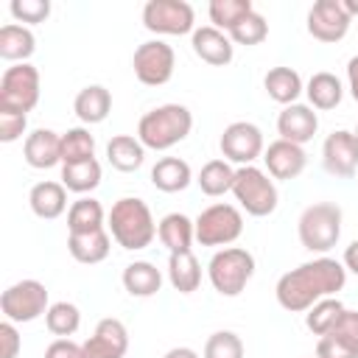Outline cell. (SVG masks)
I'll return each instance as SVG.
<instances>
[{"mask_svg":"<svg viewBox=\"0 0 358 358\" xmlns=\"http://www.w3.org/2000/svg\"><path fill=\"white\" fill-rule=\"evenodd\" d=\"M327 336H336L338 341H344V344L358 350V310H347L344 308V313L338 316V322L333 324V330Z\"/></svg>","mask_w":358,"mask_h":358,"instance_id":"41","label":"cell"},{"mask_svg":"<svg viewBox=\"0 0 358 358\" xmlns=\"http://www.w3.org/2000/svg\"><path fill=\"white\" fill-rule=\"evenodd\" d=\"M263 87H266L268 98L277 101V103H282V106L296 103V98L305 92L299 73L291 70V67H271V70L263 76Z\"/></svg>","mask_w":358,"mask_h":358,"instance_id":"27","label":"cell"},{"mask_svg":"<svg viewBox=\"0 0 358 358\" xmlns=\"http://www.w3.org/2000/svg\"><path fill=\"white\" fill-rule=\"evenodd\" d=\"M190 45H193V53L201 62L213 64V67H227L232 62V56H235V45H232L229 34H224V31H218L213 25L196 28L193 36H190Z\"/></svg>","mask_w":358,"mask_h":358,"instance_id":"18","label":"cell"},{"mask_svg":"<svg viewBox=\"0 0 358 358\" xmlns=\"http://www.w3.org/2000/svg\"><path fill=\"white\" fill-rule=\"evenodd\" d=\"M45 358H84L81 344H76L73 338H56L48 344Z\"/></svg>","mask_w":358,"mask_h":358,"instance_id":"45","label":"cell"},{"mask_svg":"<svg viewBox=\"0 0 358 358\" xmlns=\"http://www.w3.org/2000/svg\"><path fill=\"white\" fill-rule=\"evenodd\" d=\"M322 165L336 179H350L358 171V137L355 131L336 129L322 145Z\"/></svg>","mask_w":358,"mask_h":358,"instance_id":"14","label":"cell"},{"mask_svg":"<svg viewBox=\"0 0 358 358\" xmlns=\"http://www.w3.org/2000/svg\"><path fill=\"white\" fill-rule=\"evenodd\" d=\"M277 131H280V140L305 145L319 131V117H316L313 106L291 103V106H282V112L277 115Z\"/></svg>","mask_w":358,"mask_h":358,"instance_id":"17","label":"cell"},{"mask_svg":"<svg viewBox=\"0 0 358 358\" xmlns=\"http://www.w3.org/2000/svg\"><path fill=\"white\" fill-rule=\"evenodd\" d=\"M45 324L53 336L59 338H70L78 327H81V310L73 302H53L45 313Z\"/></svg>","mask_w":358,"mask_h":358,"instance_id":"37","label":"cell"},{"mask_svg":"<svg viewBox=\"0 0 358 358\" xmlns=\"http://www.w3.org/2000/svg\"><path fill=\"white\" fill-rule=\"evenodd\" d=\"M207 11H210V22H213V28L229 34V31H232L246 14H252L255 8H252L249 0H213Z\"/></svg>","mask_w":358,"mask_h":358,"instance_id":"35","label":"cell"},{"mask_svg":"<svg viewBox=\"0 0 358 358\" xmlns=\"http://www.w3.org/2000/svg\"><path fill=\"white\" fill-rule=\"evenodd\" d=\"M50 308L48 302V288L39 280H20L14 285H8L0 296V310L8 322L22 324V322H34L39 316H45Z\"/></svg>","mask_w":358,"mask_h":358,"instance_id":"9","label":"cell"},{"mask_svg":"<svg viewBox=\"0 0 358 358\" xmlns=\"http://www.w3.org/2000/svg\"><path fill=\"white\" fill-rule=\"evenodd\" d=\"M266 36H268V22H266V17L257 14V11L246 14V17L229 31V39H232L235 45H246V48L260 45Z\"/></svg>","mask_w":358,"mask_h":358,"instance_id":"38","label":"cell"},{"mask_svg":"<svg viewBox=\"0 0 358 358\" xmlns=\"http://www.w3.org/2000/svg\"><path fill=\"white\" fill-rule=\"evenodd\" d=\"M193 182V171L179 157H162L151 168V185L162 193H179Z\"/></svg>","mask_w":358,"mask_h":358,"instance_id":"25","label":"cell"},{"mask_svg":"<svg viewBox=\"0 0 358 358\" xmlns=\"http://www.w3.org/2000/svg\"><path fill=\"white\" fill-rule=\"evenodd\" d=\"M255 274V257L243 246H224L207 263V277L221 296H238Z\"/></svg>","mask_w":358,"mask_h":358,"instance_id":"5","label":"cell"},{"mask_svg":"<svg viewBox=\"0 0 358 358\" xmlns=\"http://www.w3.org/2000/svg\"><path fill=\"white\" fill-rule=\"evenodd\" d=\"M313 358H316V355H313Z\"/></svg>","mask_w":358,"mask_h":358,"instance_id":"51","label":"cell"},{"mask_svg":"<svg viewBox=\"0 0 358 358\" xmlns=\"http://www.w3.org/2000/svg\"><path fill=\"white\" fill-rule=\"evenodd\" d=\"M92 157H95V137L90 134V129L76 126L62 134V165L92 159Z\"/></svg>","mask_w":358,"mask_h":358,"instance_id":"36","label":"cell"},{"mask_svg":"<svg viewBox=\"0 0 358 358\" xmlns=\"http://www.w3.org/2000/svg\"><path fill=\"white\" fill-rule=\"evenodd\" d=\"M34 50H36V36L28 25L8 22V25L0 28V59L22 64V62L31 59Z\"/></svg>","mask_w":358,"mask_h":358,"instance_id":"23","label":"cell"},{"mask_svg":"<svg viewBox=\"0 0 358 358\" xmlns=\"http://www.w3.org/2000/svg\"><path fill=\"white\" fill-rule=\"evenodd\" d=\"M62 185L73 193H90L101 185V165L98 159H81V162H67L62 165Z\"/></svg>","mask_w":358,"mask_h":358,"instance_id":"33","label":"cell"},{"mask_svg":"<svg viewBox=\"0 0 358 358\" xmlns=\"http://www.w3.org/2000/svg\"><path fill=\"white\" fill-rule=\"evenodd\" d=\"M341 3H344V8H347V14H350V17H355V14H358V0H341Z\"/></svg>","mask_w":358,"mask_h":358,"instance_id":"49","label":"cell"},{"mask_svg":"<svg viewBox=\"0 0 358 358\" xmlns=\"http://www.w3.org/2000/svg\"><path fill=\"white\" fill-rule=\"evenodd\" d=\"M8 11L17 22H28V25H36V22H45L48 14H50V3L48 0H11L8 3Z\"/></svg>","mask_w":358,"mask_h":358,"instance_id":"40","label":"cell"},{"mask_svg":"<svg viewBox=\"0 0 358 358\" xmlns=\"http://www.w3.org/2000/svg\"><path fill=\"white\" fill-rule=\"evenodd\" d=\"M109 249H112V238H109L106 229L67 235V252L73 255V260H78L84 266H95V263L106 260L109 257Z\"/></svg>","mask_w":358,"mask_h":358,"instance_id":"21","label":"cell"},{"mask_svg":"<svg viewBox=\"0 0 358 358\" xmlns=\"http://www.w3.org/2000/svg\"><path fill=\"white\" fill-rule=\"evenodd\" d=\"M263 162H266V171L271 179H296L305 165H308V154L302 145L296 143H288V140H274L268 143V148L263 151Z\"/></svg>","mask_w":358,"mask_h":358,"instance_id":"16","label":"cell"},{"mask_svg":"<svg viewBox=\"0 0 358 358\" xmlns=\"http://www.w3.org/2000/svg\"><path fill=\"white\" fill-rule=\"evenodd\" d=\"M25 126H28V115L0 109V140H3V143L20 140V137L25 134Z\"/></svg>","mask_w":358,"mask_h":358,"instance_id":"42","label":"cell"},{"mask_svg":"<svg viewBox=\"0 0 358 358\" xmlns=\"http://www.w3.org/2000/svg\"><path fill=\"white\" fill-rule=\"evenodd\" d=\"M196 185L201 187L204 196H213V199L224 196L235 185V171H232V165L227 159H210V162L201 165V171L196 176Z\"/></svg>","mask_w":358,"mask_h":358,"instance_id":"32","label":"cell"},{"mask_svg":"<svg viewBox=\"0 0 358 358\" xmlns=\"http://www.w3.org/2000/svg\"><path fill=\"white\" fill-rule=\"evenodd\" d=\"M193 129V115L182 103H162L145 112L137 123V140L151 151H168Z\"/></svg>","mask_w":358,"mask_h":358,"instance_id":"3","label":"cell"},{"mask_svg":"<svg viewBox=\"0 0 358 358\" xmlns=\"http://www.w3.org/2000/svg\"><path fill=\"white\" fill-rule=\"evenodd\" d=\"M218 148H221V157L227 162H235V165H252L257 157H263L266 151V143H263V131L249 123V120H235L224 129L221 140H218Z\"/></svg>","mask_w":358,"mask_h":358,"instance_id":"12","label":"cell"},{"mask_svg":"<svg viewBox=\"0 0 358 358\" xmlns=\"http://www.w3.org/2000/svg\"><path fill=\"white\" fill-rule=\"evenodd\" d=\"M157 238L168 252H185L196 241V224L185 213H168L157 224Z\"/></svg>","mask_w":358,"mask_h":358,"instance_id":"26","label":"cell"},{"mask_svg":"<svg viewBox=\"0 0 358 358\" xmlns=\"http://www.w3.org/2000/svg\"><path fill=\"white\" fill-rule=\"evenodd\" d=\"M232 196L241 204V210H246V215H255V218L271 215L280 201L274 179H268V173L260 171L257 165H243L235 171Z\"/></svg>","mask_w":358,"mask_h":358,"instance_id":"6","label":"cell"},{"mask_svg":"<svg viewBox=\"0 0 358 358\" xmlns=\"http://www.w3.org/2000/svg\"><path fill=\"white\" fill-rule=\"evenodd\" d=\"M196 14L193 6L185 0H148L143 6V25L151 34H165V36H182L193 34Z\"/></svg>","mask_w":358,"mask_h":358,"instance_id":"10","label":"cell"},{"mask_svg":"<svg viewBox=\"0 0 358 358\" xmlns=\"http://www.w3.org/2000/svg\"><path fill=\"white\" fill-rule=\"evenodd\" d=\"M204 358H243V341L232 330H215L204 344Z\"/></svg>","mask_w":358,"mask_h":358,"instance_id":"39","label":"cell"},{"mask_svg":"<svg viewBox=\"0 0 358 358\" xmlns=\"http://www.w3.org/2000/svg\"><path fill=\"white\" fill-rule=\"evenodd\" d=\"M73 112L87 126L103 123L109 117V112H112V95H109V90L103 84H90V87L78 90V95L73 101Z\"/></svg>","mask_w":358,"mask_h":358,"instance_id":"20","label":"cell"},{"mask_svg":"<svg viewBox=\"0 0 358 358\" xmlns=\"http://www.w3.org/2000/svg\"><path fill=\"white\" fill-rule=\"evenodd\" d=\"M341 263H344V268H347V271L358 274V238L344 249V260H341Z\"/></svg>","mask_w":358,"mask_h":358,"instance_id":"47","label":"cell"},{"mask_svg":"<svg viewBox=\"0 0 358 358\" xmlns=\"http://www.w3.org/2000/svg\"><path fill=\"white\" fill-rule=\"evenodd\" d=\"M28 204L36 218L53 221L67 210V187L62 182H36L28 193Z\"/></svg>","mask_w":358,"mask_h":358,"instance_id":"22","label":"cell"},{"mask_svg":"<svg viewBox=\"0 0 358 358\" xmlns=\"http://www.w3.org/2000/svg\"><path fill=\"white\" fill-rule=\"evenodd\" d=\"M84 358H123L129 352V330L120 319L109 316L95 324V333L81 344Z\"/></svg>","mask_w":358,"mask_h":358,"instance_id":"15","label":"cell"},{"mask_svg":"<svg viewBox=\"0 0 358 358\" xmlns=\"http://www.w3.org/2000/svg\"><path fill=\"white\" fill-rule=\"evenodd\" d=\"M316 358H358V350L338 341L336 336H322L316 344Z\"/></svg>","mask_w":358,"mask_h":358,"instance_id":"43","label":"cell"},{"mask_svg":"<svg viewBox=\"0 0 358 358\" xmlns=\"http://www.w3.org/2000/svg\"><path fill=\"white\" fill-rule=\"evenodd\" d=\"M344 282H347L344 263L322 255L316 260H308V263L285 271L277 280L274 294H277V302H280L282 310H288V313H305L319 299L333 296L336 291H341Z\"/></svg>","mask_w":358,"mask_h":358,"instance_id":"1","label":"cell"},{"mask_svg":"<svg viewBox=\"0 0 358 358\" xmlns=\"http://www.w3.org/2000/svg\"><path fill=\"white\" fill-rule=\"evenodd\" d=\"M106 227H109L112 241L129 252L145 249L157 238V224H154L148 204L134 196H123L112 204L106 215Z\"/></svg>","mask_w":358,"mask_h":358,"instance_id":"2","label":"cell"},{"mask_svg":"<svg viewBox=\"0 0 358 358\" xmlns=\"http://www.w3.org/2000/svg\"><path fill=\"white\" fill-rule=\"evenodd\" d=\"M347 87H350V95L358 101V56L347 62Z\"/></svg>","mask_w":358,"mask_h":358,"instance_id":"46","label":"cell"},{"mask_svg":"<svg viewBox=\"0 0 358 358\" xmlns=\"http://www.w3.org/2000/svg\"><path fill=\"white\" fill-rule=\"evenodd\" d=\"M103 221H106V213H103L101 201L92 199V196L76 199V201L70 204V210H67V229H70V235L103 229Z\"/></svg>","mask_w":358,"mask_h":358,"instance_id":"31","label":"cell"},{"mask_svg":"<svg viewBox=\"0 0 358 358\" xmlns=\"http://www.w3.org/2000/svg\"><path fill=\"white\" fill-rule=\"evenodd\" d=\"M0 344H3V352H0V358H17V352H20V347H22V341H20V333H17L14 322H8V319L0 324Z\"/></svg>","mask_w":358,"mask_h":358,"instance_id":"44","label":"cell"},{"mask_svg":"<svg viewBox=\"0 0 358 358\" xmlns=\"http://www.w3.org/2000/svg\"><path fill=\"white\" fill-rule=\"evenodd\" d=\"M193 224L201 246H229L243 232V213L235 204H210L196 215Z\"/></svg>","mask_w":358,"mask_h":358,"instance_id":"7","label":"cell"},{"mask_svg":"<svg viewBox=\"0 0 358 358\" xmlns=\"http://www.w3.org/2000/svg\"><path fill=\"white\" fill-rule=\"evenodd\" d=\"M344 313V305H341V299L338 296H324V299H319L313 308H308L305 310V324H308V330L313 333V336H327L330 330H333V324L338 322V316Z\"/></svg>","mask_w":358,"mask_h":358,"instance_id":"34","label":"cell"},{"mask_svg":"<svg viewBox=\"0 0 358 358\" xmlns=\"http://www.w3.org/2000/svg\"><path fill=\"white\" fill-rule=\"evenodd\" d=\"M22 157L31 168L48 171L62 162V134L53 129H34L22 143Z\"/></svg>","mask_w":358,"mask_h":358,"instance_id":"19","label":"cell"},{"mask_svg":"<svg viewBox=\"0 0 358 358\" xmlns=\"http://www.w3.org/2000/svg\"><path fill=\"white\" fill-rule=\"evenodd\" d=\"M341 218H344L341 207L333 201H316V204L305 207L299 215V224H296L299 243L316 255L330 252L341 238Z\"/></svg>","mask_w":358,"mask_h":358,"instance_id":"4","label":"cell"},{"mask_svg":"<svg viewBox=\"0 0 358 358\" xmlns=\"http://www.w3.org/2000/svg\"><path fill=\"white\" fill-rule=\"evenodd\" d=\"M123 288L140 299L154 296L162 288V271L148 260H134L123 268Z\"/></svg>","mask_w":358,"mask_h":358,"instance_id":"29","label":"cell"},{"mask_svg":"<svg viewBox=\"0 0 358 358\" xmlns=\"http://www.w3.org/2000/svg\"><path fill=\"white\" fill-rule=\"evenodd\" d=\"M131 67L140 84L145 87H162L171 81L173 67H176V53L168 42L162 39H148L143 42L134 56H131Z\"/></svg>","mask_w":358,"mask_h":358,"instance_id":"11","label":"cell"},{"mask_svg":"<svg viewBox=\"0 0 358 358\" xmlns=\"http://www.w3.org/2000/svg\"><path fill=\"white\" fill-rule=\"evenodd\" d=\"M352 17L347 14L341 0H316L308 11V34L324 45L341 42L350 31Z\"/></svg>","mask_w":358,"mask_h":358,"instance_id":"13","label":"cell"},{"mask_svg":"<svg viewBox=\"0 0 358 358\" xmlns=\"http://www.w3.org/2000/svg\"><path fill=\"white\" fill-rule=\"evenodd\" d=\"M106 159L115 171L131 173L145 162V145L131 134H115L106 143Z\"/></svg>","mask_w":358,"mask_h":358,"instance_id":"24","label":"cell"},{"mask_svg":"<svg viewBox=\"0 0 358 358\" xmlns=\"http://www.w3.org/2000/svg\"><path fill=\"white\" fill-rule=\"evenodd\" d=\"M168 280L173 285V291L179 294H193L201 282V266L196 260V255L190 249L185 252H171L168 257Z\"/></svg>","mask_w":358,"mask_h":358,"instance_id":"28","label":"cell"},{"mask_svg":"<svg viewBox=\"0 0 358 358\" xmlns=\"http://www.w3.org/2000/svg\"><path fill=\"white\" fill-rule=\"evenodd\" d=\"M162 358H199V352L190 350V347H173V350H168Z\"/></svg>","mask_w":358,"mask_h":358,"instance_id":"48","label":"cell"},{"mask_svg":"<svg viewBox=\"0 0 358 358\" xmlns=\"http://www.w3.org/2000/svg\"><path fill=\"white\" fill-rule=\"evenodd\" d=\"M305 95H308V101H310L313 109L327 112V109H336V106L341 103L344 87H341L338 76H333V73H327V70H319V73L310 76V81H308V87H305Z\"/></svg>","mask_w":358,"mask_h":358,"instance_id":"30","label":"cell"},{"mask_svg":"<svg viewBox=\"0 0 358 358\" xmlns=\"http://www.w3.org/2000/svg\"><path fill=\"white\" fill-rule=\"evenodd\" d=\"M39 103V70L28 62L6 67L0 76V109L28 115Z\"/></svg>","mask_w":358,"mask_h":358,"instance_id":"8","label":"cell"},{"mask_svg":"<svg viewBox=\"0 0 358 358\" xmlns=\"http://www.w3.org/2000/svg\"><path fill=\"white\" fill-rule=\"evenodd\" d=\"M355 137H358V129H355Z\"/></svg>","mask_w":358,"mask_h":358,"instance_id":"50","label":"cell"}]
</instances>
